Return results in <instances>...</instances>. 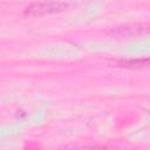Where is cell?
<instances>
[{"instance_id": "6da1fadb", "label": "cell", "mask_w": 150, "mask_h": 150, "mask_svg": "<svg viewBox=\"0 0 150 150\" xmlns=\"http://www.w3.org/2000/svg\"><path fill=\"white\" fill-rule=\"evenodd\" d=\"M68 5L60 0H48V1H39L29 5L25 9L26 15L30 16H41V15H49L55 14L64 11Z\"/></svg>"}, {"instance_id": "7a4b0ae2", "label": "cell", "mask_w": 150, "mask_h": 150, "mask_svg": "<svg viewBox=\"0 0 150 150\" xmlns=\"http://www.w3.org/2000/svg\"><path fill=\"white\" fill-rule=\"evenodd\" d=\"M148 34H150V23L128 25V26L118 27L114 32H111V35H114V36H123V38L139 36V35H148Z\"/></svg>"}, {"instance_id": "3957f363", "label": "cell", "mask_w": 150, "mask_h": 150, "mask_svg": "<svg viewBox=\"0 0 150 150\" xmlns=\"http://www.w3.org/2000/svg\"><path fill=\"white\" fill-rule=\"evenodd\" d=\"M114 66L121 67V68H146V67H150V57L116 60L114 61Z\"/></svg>"}]
</instances>
